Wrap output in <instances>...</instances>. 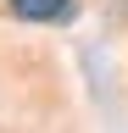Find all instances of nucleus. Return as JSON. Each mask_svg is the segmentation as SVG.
<instances>
[{"label": "nucleus", "mask_w": 128, "mask_h": 133, "mask_svg": "<svg viewBox=\"0 0 128 133\" xmlns=\"http://www.w3.org/2000/svg\"><path fill=\"white\" fill-rule=\"evenodd\" d=\"M11 11L28 17V22H50V17L67 11V0H11Z\"/></svg>", "instance_id": "nucleus-1"}]
</instances>
